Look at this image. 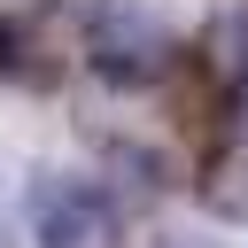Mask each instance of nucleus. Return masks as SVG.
Here are the masks:
<instances>
[{"label": "nucleus", "mask_w": 248, "mask_h": 248, "mask_svg": "<svg viewBox=\"0 0 248 248\" xmlns=\"http://www.w3.org/2000/svg\"><path fill=\"white\" fill-rule=\"evenodd\" d=\"M170 62H178V39H170V23L147 8V0H108L93 23H85V70L101 78V85H155V78H170Z\"/></svg>", "instance_id": "1"}, {"label": "nucleus", "mask_w": 248, "mask_h": 248, "mask_svg": "<svg viewBox=\"0 0 248 248\" xmlns=\"http://www.w3.org/2000/svg\"><path fill=\"white\" fill-rule=\"evenodd\" d=\"M39 240L46 248H116V202L93 186H39Z\"/></svg>", "instance_id": "2"}, {"label": "nucleus", "mask_w": 248, "mask_h": 248, "mask_svg": "<svg viewBox=\"0 0 248 248\" xmlns=\"http://www.w3.org/2000/svg\"><path fill=\"white\" fill-rule=\"evenodd\" d=\"M194 202H202L217 225H248V147H217V155H202V170H194Z\"/></svg>", "instance_id": "3"}, {"label": "nucleus", "mask_w": 248, "mask_h": 248, "mask_svg": "<svg viewBox=\"0 0 248 248\" xmlns=\"http://www.w3.org/2000/svg\"><path fill=\"white\" fill-rule=\"evenodd\" d=\"M108 170H116V194H108V202H124V209H147V202L170 194V163H163L155 147H116Z\"/></svg>", "instance_id": "4"}, {"label": "nucleus", "mask_w": 248, "mask_h": 248, "mask_svg": "<svg viewBox=\"0 0 248 248\" xmlns=\"http://www.w3.org/2000/svg\"><path fill=\"white\" fill-rule=\"evenodd\" d=\"M31 54H39V31L16 23V16H0V78H46Z\"/></svg>", "instance_id": "5"}, {"label": "nucleus", "mask_w": 248, "mask_h": 248, "mask_svg": "<svg viewBox=\"0 0 248 248\" xmlns=\"http://www.w3.org/2000/svg\"><path fill=\"white\" fill-rule=\"evenodd\" d=\"M54 8H70V16H85V23H93V16L108 8V0H54Z\"/></svg>", "instance_id": "6"}, {"label": "nucleus", "mask_w": 248, "mask_h": 248, "mask_svg": "<svg viewBox=\"0 0 248 248\" xmlns=\"http://www.w3.org/2000/svg\"><path fill=\"white\" fill-rule=\"evenodd\" d=\"M0 248H16V240H8V225H0Z\"/></svg>", "instance_id": "7"}, {"label": "nucleus", "mask_w": 248, "mask_h": 248, "mask_svg": "<svg viewBox=\"0 0 248 248\" xmlns=\"http://www.w3.org/2000/svg\"><path fill=\"white\" fill-rule=\"evenodd\" d=\"M163 248H186V240H163Z\"/></svg>", "instance_id": "8"}]
</instances>
